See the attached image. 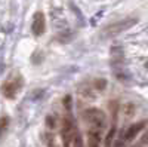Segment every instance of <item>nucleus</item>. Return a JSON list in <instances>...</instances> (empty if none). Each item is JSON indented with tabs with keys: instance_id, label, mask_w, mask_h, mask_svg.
Here are the masks:
<instances>
[{
	"instance_id": "17",
	"label": "nucleus",
	"mask_w": 148,
	"mask_h": 147,
	"mask_svg": "<svg viewBox=\"0 0 148 147\" xmlns=\"http://www.w3.org/2000/svg\"><path fill=\"white\" fill-rule=\"evenodd\" d=\"M147 66H148V63H147Z\"/></svg>"
},
{
	"instance_id": "2",
	"label": "nucleus",
	"mask_w": 148,
	"mask_h": 147,
	"mask_svg": "<svg viewBox=\"0 0 148 147\" xmlns=\"http://www.w3.org/2000/svg\"><path fill=\"white\" fill-rule=\"evenodd\" d=\"M82 117H83V120L86 122V124H89L92 128L104 129L107 126V115L99 108H95V107L86 108L82 113Z\"/></svg>"
},
{
	"instance_id": "12",
	"label": "nucleus",
	"mask_w": 148,
	"mask_h": 147,
	"mask_svg": "<svg viewBox=\"0 0 148 147\" xmlns=\"http://www.w3.org/2000/svg\"><path fill=\"white\" fill-rule=\"evenodd\" d=\"M46 126L49 129H55L58 126V122H56V117L52 116V115H47L46 116Z\"/></svg>"
},
{
	"instance_id": "6",
	"label": "nucleus",
	"mask_w": 148,
	"mask_h": 147,
	"mask_svg": "<svg viewBox=\"0 0 148 147\" xmlns=\"http://www.w3.org/2000/svg\"><path fill=\"white\" fill-rule=\"evenodd\" d=\"M148 125V120H141V122H136V124H133L130 125L126 132H125V135H123V140H125V143H130L135 140V137L138 135V134Z\"/></svg>"
},
{
	"instance_id": "7",
	"label": "nucleus",
	"mask_w": 148,
	"mask_h": 147,
	"mask_svg": "<svg viewBox=\"0 0 148 147\" xmlns=\"http://www.w3.org/2000/svg\"><path fill=\"white\" fill-rule=\"evenodd\" d=\"M102 129L99 128H92L88 131V147H99L102 141Z\"/></svg>"
},
{
	"instance_id": "5",
	"label": "nucleus",
	"mask_w": 148,
	"mask_h": 147,
	"mask_svg": "<svg viewBox=\"0 0 148 147\" xmlns=\"http://www.w3.org/2000/svg\"><path fill=\"white\" fill-rule=\"evenodd\" d=\"M45 30H46V19H45L43 12H36L31 22V31L34 36H42Z\"/></svg>"
},
{
	"instance_id": "11",
	"label": "nucleus",
	"mask_w": 148,
	"mask_h": 147,
	"mask_svg": "<svg viewBox=\"0 0 148 147\" xmlns=\"http://www.w3.org/2000/svg\"><path fill=\"white\" fill-rule=\"evenodd\" d=\"M93 88L96 89V91H104L105 88H107V80L105 79H95L93 80Z\"/></svg>"
},
{
	"instance_id": "3",
	"label": "nucleus",
	"mask_w": 148,
	"mask_h": 147,
	"mask_svg": "<svg viewBox=\"0 0 148 147\" xmlns=\"http://www.w3.org/2000/svg\"><path fill=\"white\" fill-rule=\"evenodd\" d=\"M24 85V80L21 77V75L15 73V75H12L9 79H6L2 85V94L8 98V100H14L16 97V94L21 91Z\"/></svg>"
},
{
	"instance_id": "14",
	"label": "nucleus",
	"mask_w": 148,
	"mask_h": 147,
	"mask_svg": "<svg viewBox=\"0 0 148 147\" xmlns=\"http://www.w3.org/2000/svg\"><path fill=\"white\" fill-rule=\"evenodd\" d=\"M62 104H64L65 110H67V112L70 113V112H71V95H65V97H64Z\"/></svg>"
},
{
	"instance_id": "4",
	"label": "nucleus",
	"mask_w": 148,
	"mask_h": 147,
	"mask_svg": "<svg viewBox=\"0 0 148 147\" xmlns=\"http://www.w3.org/2000/svg\"><path fill=\"white\" fill-rule=\"evenodd\" d=\"M76 126H74V122H73V117L68 116V117H64L62 119V128H61V138H62V144L64 147H71V143H73V137L76 134Z\"/></svg>"
},
{
	"instance_id": "13",
	"label": "nucleus",
	"mask_w": 148,
	"mask_h": 147,
	"mask_svg": "<svg viewBox=\"0 0 148 147\" xmlns=\"http://www.w3.org/2000/svg\"><path fill=\"white\" fill-rule=\"evenodd\" d=\"M73 147H84L83 137L80 135L77 131H76V134H74V137H73Z\"/></svg>"
},
{
	"instance_id": "16",
	"label": "nucleus",
	"mask_w": 148,
	"mask_h": 147,
	"mask_svg": "<svg viewBox=\"0 0 148 147\" xmlns=\"http://www.w3.org/2000/svg\"><path fill=\"white\" fill-rule=\"evenodd\" d=\"M105 147H110V146H105Z\"/></svg>"
},
{
	"instance_id": "8",
	"label": "nucleus",
	"mask_w": 148,
	"mask_h": 147,
	"mask_svg": "<svg viewBox=\"0 0 148 147\" xmlns=\"http://www.w3.org/2000/svg\"><path fill=\"white\" fill-rule=\"evenodd\" d=\"M9 124H10L9 116H2V117H0V140H2L5 137V134L8 132Z\"/></svg>"
},
{
	"instance_id": "10",
	"label": "nucleus",
	"mask_w": 148,
	"mask_h": 147,
	"mask_svg": "<svg viewBox=\"0 0 148 147\" xmlns=\"http://www.w3.org/2000/svg\"><path fill=\"white\" fill-rule=\"evenodd\" d=\"M123 112H125L126 117H132L135 115V112H136V107H135V104H132V103H127L125 106V108H123Z\"/></svg>"
},
{
	"instance_id": "1",
	"label": "nucleus",
	"mask_w": 148,
	"mask_h": 147,
	"mask_svg": "<svg viewBox=\"0 0 148 147\" xmlns=\"http://www.w3.org/2000/svg\"><path fill=\"white\" fill-rule=\"evenodd\" d=\"M138 22V18H126V19H121V21H117L111 26L105 27L101 33V37L102 39H113V37H117L119 34H121L123 31L129 30L130 27H133L135 24Z\"/></svg>"
},
{
	"instance_id": "15",
	"label": "nucleus",
	"mask_w": 148,
	"mask_h": 147,
	"mask_svg": "<svg viewBox=\"0 0 148 147\" xmlns=\"http://www.w3.org/2000/svg\"><path fill=\"white\" fill-rule=\"evenodd\" d=\"M147 144H148V129L144 132V135H142L141 140L138 141V146H139V147H144V146H147Z\"/></svg>"
},
{
	"instance_id": "9",
	"label": "nucleus",
	"mask_w": 148,
	"mask_h": 147,
	"mask_svg": "<svg viewBox=\"0 0 148 147\" xmlns=\"http://www.w3.org/2000/svg\"><path fill=\"white\" fill-rule=\"evenodd\" d=\"M42 138H43V141L46 143V146H47V147H58V146H56V143H55V137H53V134H51V132H45Z\"/></svg>"
}]
</instances>
